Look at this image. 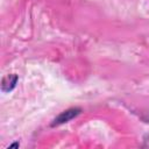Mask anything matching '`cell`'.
<instances>
[{
    "mask_svg": "<svg viewBox=\"0 0 149 149\" xmlns=\"http://www.w3.org/2000/svg\"><path fill=\"white\" fill-rule=\"evenodd\" d=\"M79 113H80V109H79V108H70V109H66V111L62 112V113L54 120L52 126L68 122V121H70L71 119H73L74 116H77Z\"/></svg>",
    "mask_w": 149,
    "mask_h": 149,
    "instance_id": "cell-1",
    "label": "cell"
},
{
    "mask_svg": "<svg viewBox=\"0 0 149 149\" xmlns=\"http://www.w3.org/2000/svg\"><path fill=\"white\" fill-rule=\"evenodd\" d=\"M15 147H19V143H14V144L9 146V148H15Z\"/></svg>",
    "mask_w": 149,
    "mask_h": 149,
    "instance_id": "cell-3",
    "label": "cell"
},
{
    "mask_svg": "<svg viewBox=\"0 0 149 149\" xmlns=\"http://www.w3.org/2000/svg\"><path fill=\"white\" fill-rule=\"evenodd\" d=\"M17 83V76L14 74V73H10V74H7L6 77H3L2 79V84H1V88L3 92H9L12 91L15 85Z\"/></svg>",
    "mask_w": 149,
    "mask_h": 149,
    "instance_id": "cell-2",
    "label": "cell"
}]
</instances>
